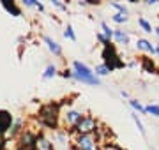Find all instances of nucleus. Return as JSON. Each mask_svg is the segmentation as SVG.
I'll return each instance as SVG.
<instances>
[{
    "instance_id": "obj_1",
    "label": "nucleus",
    "mask_w": 159,
    "mask_h": 150,
    "mask_svg": "<svg viewBox=\"0 0 159 150\" xmlns=\"http://www.w3.org/2000/svg\"><path fill=\"white\" fill-rule=\"evenodd\" d=\"M60 118V106L57 103H48L39 110V122L48 129H57Z\"/></svg>"
},
{
    "instance_id": "obj_2",
    "label": "nucleus",
    "mask_w": 159,
    "mask_h": 150,
    "mask_svg": "<svg viewBox=\"0 0 159 150\" xmlns=\"http://www.w3.org/2000/svg\"><path fill=\"white\" fill-rule=\"evenodd\" d=\"M73 78H76L81 83H89V85H99V78L94 74V71H90L83 62L74 60L73 62Z\"/></svg>"
},
{
    "instance_id": "obj_3",
    "label": "nucleus",
    "mask_w": 159,
    "mask_h": 150,
    "mask_svg": "<svg viewBox=\"0 0 159 150\" xmlns=\"http://www.w3.org/2000/svg\"><path fill=\"white\" fill-rule=\"evenodd\" d=\"M102 65H104L110 73L115 71V69H122V67H125V64L120 60L119 53H117V50H115V46L111 44V42H110L108 46L102 48Z\"/></svg>"
},
{
    "instance_id": "obj_4",
    "label": "nucleus",
    "mask_w": 159,
    "mask_h": 150,
    "mask_svg": "<svg viewBox=\"0 0 159 150\" xmlns=\"http://www.w3.org/2000/svg\"><path fill=\"white\" fill-rule=\"evenodd\" d=\"M97 127H99V124H97L96 118L90 117V115H87L73 127V131L78 134V136H83V134H94L97 131Z\"/></svg>"
},
{
    "instance_id": "obj_5",
    "label": "nucleus",
    "mask_w": 159,
    "mask_h": 150,
    "mask_svg": "<svg viewBox=\"0 0 159 150\" xmlns=\"http://www.w3.org/2000/svg\"><path fill=\"white\" fill-rule=\"evenodd\" d=\"M81 118H83V115L76 110H67V113L64 115V122H66V126H69V127H74Z\"/></svg>"
},
{
    "instance_id": "obj_6",
    "label": "nucleus",
    "mask_w": 159,
    "mask_h": 150,
    "mask_svg": "<svg viewBox=\"0 0 159 150\" xmlns=\"http://www.w3.org/2000/svg\"><path fill=\"white\" fill-rule=\"evenodd\" d=\"M11 124H12L11 113L6 111V110H0V134L7 133V129L11 127Z\"/></svg>"
},
{
    "instance_id": "obj_7",
    "label": "nucleus",
    "mask_w": 159,
    "mask_h": 150,
    "mask_svg": "<svg viewBox=\"0 0 159 150\" xmlns=\"http://www.w3.org/2000/svg\"><path fill=\"white\" fill-rule=\"evenodd\" d=\"M136 48L138 50H143V51H147V53H150V55H157V53H156V46H152V42L147 41V39H138L136 41Z\"/></svg>"
},
{
    "instance_id": "obj_8",
    "label": "nucleus",
    "mask_w": 159,
    "mask_h": 150,
    "mask_svg": "<svg viewBox=\"0 0 159 150\" xmlns=\"http://www.w3.org/2000/svg\"><path fill=\"white\" fill-rule=\"evenodd\" d=\"M35 147H39V150H55L53 145H51V141L48 138H44L43 134L35 136Z\"/></svg>"
},
{
    "instance_id": "obj_9",
    "label": "nucleus",
    "mask_w": 159,
    "mask_h": 150,
    "mask_svg": "<svg viewBox=\"0 0 159 150\" xmlns=\"http://www.w3.org/2000/svg\"><path fill=\"white\" fill-rule=\"evenodd\" d=\"M142 69L145 71V73H150V74H156L157 73V67H156V64H154L152 58H148V57H142Z\"/></svg>"
},
{
    "instance_id": "obj_10",
    "label": "nucleus",
    "mask_w": 159,
    "mask_h": 150,
    "mask_svg": "<svg viewBox=\"0 0 159 150\" xmlns=\"http://www.w3.org/2000/svg\"><path fill=\"white\" fill-rule=\"evenodd\" d=\"M113 39L117 44H129V34L124 30H113Z\"/></svg>"
},
{
    "instance_id": "obj_11",
    "label": "nucleus",
    "mask_w": 159,
    "mask_h": 150,
    "mask_svg": "<svg viewBox=\"0 0 159 150\" xmlns=\"http://www.w3.org/2000/svg\"><path fill=\"white\" fill-rule=\"evenodd\" d=\"M44 42L48 44V48H50V51L53 53V55H57V57H60V55H62V48L58 46V42H57V41H53L51 37L44 35Z\"/></svg>"
},
{
    "instance_id": "obj_12",
    "label": "nucleus",
    "mask_w": 159,
    "mask_h": 150,
    "mask_svg": "<svg viewBox=\"0 0 159 150\" xmlns=\"http://www.w3.org/2000/svg\"><path fill=\"white\" fill-rule=\"evenodd\" d=\"M2 6H4V9H6V11H9L11 14H14V16H20V14H21L14 2H7V0H2Z\"/></svg>"
},
{
    "instance_id": "obj_13",
    "label": "nucleus",
    "mask_w": 159,
    "mask_h": 150,
    "mask_svg": "<svg viewBox=\"0 0 159 150\" xmlns=\"http://www.w3.org/2000/svg\"><path fill=\"white\" fill-rule=\"evenodd\" d=\"M101 29H102V35H104L106 39H108V41L113 39V29H111L106 21H101Z\"/></svg>"
},
{
    "instance_id": "obj_14",
    "label": "nucleus",
    "mask_w": 159,
    "mask_h": 150,
    "mask_svg": "<svg viewBox=\"0 0 159 150\" xmlns=\"http://www.w3.org/2000/svg\"><path fill=\"white\" fill-rule=\"evenodd\" d=\"M138 25H140V27L143 29V32H147V34H150V32H152V25L148 23V21H147V20H145L143 16L138 18Z\"/></svg>"
},
{
    "instance_id": "obj_15",
    "label": "nucleus",
    "mask_w": 159,
    "mask_h": 150,
    "mask_svg": "<svg viewBox=\"0 0 159 150\" xmlns=\"http://www.w3.org/2000/svg\"><path fill=\"white\" fill-rule=\"evenodd\" d=\"M55 74H57V67L50 64V65L46 67V71H44V74H43V78H44V80H50V78H53Z\"/></svg>"
},
{
    "instance_id": "obj_16",
    "label": "nucleus",
    "mask_w": 159,
    "mask_h": 150,
    "mask_svg": "<svg viewBox=\"0 0 159 150\" xmlns=\"http://www.w3.org/2000/svg\"><path fill=\"white\" fill-rule=\"evenodd\" d=\"M129 104H131V108H133V110L140 111V113H145V106H143V104H140L136 99H129Z\"/></svg>"
},
{
    "instance_id": "obj_17",
    "label": "nucleus",
    "mask_w": 159,
    "mask_h": 150,
    "mask_svg": "<svg viewBox=\"0 0 159 150\" xmlns=\"http://www.w3.org/2000/svg\"><path fill=\"white\" fill-rule=\"evenodd\" d=\"M145 113H150V115H154V117H159V106L157 104H148V106H145Z\"/></svg>"
},
{
    "instance_id": "obj_18",
    "label": "nucleus",
    "mask_w": 159,
    "mask_h": 150,
    "mask_svg": "<svg viewBox=\"0 0 159 150\" xmlns=\"http://www.w3.org/2000/svg\"><path fill=\"white\" fill-rule=\"evenodd\" d=\"M131 118L134 120V124H136V127H138V131L142 134H145V127H143V124H142V120L138 118V113H131Z\"/></svg>"
},
{
    "instance_id": "obj_19",
    "label": "nucleus",
    "mask_w": 159,
    "mask_h": 150,
    "mask_svg": "<svg viewBox=\"0 0 159 150\" xmlns=\"http://www.w3.org/2000/svg\"><path fill=\"white\" fill-rule=\"evenodd\" d=\"M94 74L99 78V76H106V74H110V71L102 65V64H99V65H96V71H94Z\"/></svg>"
},
{
    "instance_id": "obj_20",
    "label": "nucleus",
    "mask_w": 159,
    "mask_h": 150,
    "mask_svg": "<svg viewBox=\"0 0 159 150\" xmlns=\"http://www.w3.org/2000/svg\"><path fill=\"white\" fill-rule=\"evenodd\" d=\"M111 20H113L115 23H125V21L129 20V16H125V14H120V12H117V14H113V16H111Z\"/></svg>"
},
{
    "instance_id": "obj_21",
    "label": "nucleus",
    "mask_w": 159,
    "mask_h": 150,
    "mask_svg": "<svg viewBox=\"0 0 159 150\" xmlns=\"http://www.w3.org/2000/svg\"><path fill=\"white\" fill-rule=\"evenodd\" d=\"M110 6L113 7V9H117L120 14H125V16H127V7H125V6H122V4H119V2H111Z\"/></svg>"
},
{
    "instance_id": "obj_22",
    "label": "nucleus",
    "mask_w": 159,
    "mask_h": 150,
    "mask_svg": "<svg viewBox=\"0 0 159 150\" xmlns=\"http://www.w3.org/2000/svg\"><path fill=\"white\" fill-rule=\"evenodd\" d=\"M64 35H66L67 39H71V41H76V34H74V30H73V27H71V25H67V27H66Z\"/></svg>"
},
{
    "instance_id": "obj_23",
    "label": "nucleus",
    "mask_w": 159,
    "mask_h": 150,
    "mask_svg": "<svg viewBox=\"0 0 159 150\" xmlns=\"http://www.w3.org/2000/svg\"><path fill=\"white\" fill-rule=\"evenodd\" d=\"M96 37H97V41H99V42H101L102 46H108V44H110V41L106 39V37H104V35H102L101 32H97V34H96Z\"/></svg>"
},
{
    "instance_id": "obj_24",
    "label": "nucleus",
    "mask_w": 159,
    "mask_h": 150,
    "mask_svg": "<svg viewBox=\"0 0 159 150\" xmlns=\"http://www.w3.org/2000/svg\"><path fill=\"white\" fill-rule=\"evenodd\" d=\"M51 6L57 7V9H62V11H67V6H66V4H62L60 0H53V2H51Z\"/></svg>"
},
{
    "instance_id": "obj_25",
    "label": "nucleus",
    "mask_w": 159,
    "mask_h": 150,
    "mask_svg": "<svg viewBox=\"0 0 159 150\" xmlns=\"http://www.w3.org/2000/svg\"><path fill=\"white\" fill-rule=\"evenodd\" d=\"M25 6H29V7H35V6H37V2H35V0H25Z\"/></svg>"
},
{
    "instance_id": "obj_26",
    "label": "nucleus",
    "mask_w": 159,
    "mask_h": 150,
    "mask_svg": "<svg viewBox=\"0 0 159 150\" xmlns=\"http://www.w3.org/2000/svg\"><path fill=\"white\" fill-rule=\"evenodd\" d=\"M62 76L64 78H73V73H71L69 69H66V71H62Z\"/></svg>"
},
{
    "instance_id": "obj_27",
    "label": "nucleus",
    "mask_w": 159,
    "mask_h": 150,
    "mask_svg": "<svg viewBox=\"0 0 159 150\" xmlns=\"http://www.w3.org/2000/svg\"><path fill=\"white\" fill-rule=\"evenodd\" d=\"M152 32H154V34H156V35L159 37V27H156V29H152Z\"/></svg>"
},
{
    "instance_id": "obj_28",
    "label": "nucleus",
    "mask_w": 159,
    "mask_h": 150,
    "mask_svg": "<svg viewBox=\"0 0 159 150\" xmlns=\"http://www.w3.org/2000/svg\"><path fill=\"white\" fill-rule=\"evenodd\" d=\"M21 150H39L37 147H32V148H21Z\"/></svg>"
},
{
    "instance_id": "obj_29",
    "label": "nucleus",
    "mask_w": 159,
    "mask_h": 150,
    "mask_svg": "<svg viewBox=\"0 0 159 150\" xmlns=\"http://www.w3.org/2000/svg\"><path fill=\"white\" fill-rule=\"evenodd\" d=\"M156 53L159 55V42H157V46H156Z\"/></svg>"
},
{
    "instance_id": "obj_30",
    "label": "nucleus",
    "mask_w": 159,
    "mask_h": 150,
    "mask_svg": "<svg viewBox=\"0 0 159 150\" xmlns=\"http://www.w3.org/2000/svg\"><path fill=\"white\" fill-rule=\"evenodd\" d=\"M117 150H120V148H117Z\"/></svg>"
}]
</instances>
